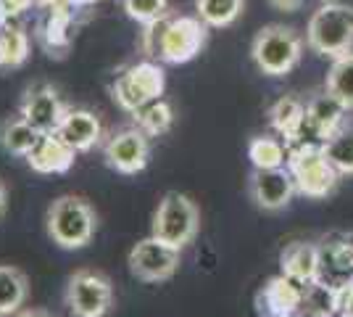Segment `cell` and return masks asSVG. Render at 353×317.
<instances>
[{"label":"cell","mask_w":353,"mask_h":317,"mask_svg":"<svg viewBox=\"0 0 353 317\" xmlns=\"http://www.w3.org/2000/svg\"><path fill=\"white\" fill-rule=\"evenodd\" d=\"M288 317H314V315H309V312H303V309H298V312H293V315H288Z\"/></svg>","instance_id":"37"},{"label":"cell","mask_w":353,"mask_h":317,"mask_svg":"<svg viewBox=\"0 0 353 317\" xmlns=\"http://www.w3.org/2000/svg\"><path fill=\"white\" fill-rule=\"evenodd\" d=\"M66 307L74 317H105L114 307V286L101 270H74L66 283Z\"/></svg>","instance_id":"8"},{"label":"cell","mask_w":353,"mask_h":317,"mask_svg":"<svg viewBox=\"0 0 353 317\" xmlns=\"http://www.w3.org/2000/svg\"><path fill=\"white\" fill-rule=\"evenodd\" d=\"M285 166L293 175L295 191L306 198H327L340 182L338 169L330 164L322 143L316 140H303L298 146H290Z\"/></svg>","instance_id":"4"},{"label":"cell","mask_w":353,"mask_h":317,"mask_svg":"<svg viewBox=\"0 0 353 317\" xmlns=\"http://www.w3.org/2000/svg\"><path fill=\"white\" fill-rule=\"evenodd\" d=\"M345 114L348 108L335 95L327 90L314 93L306 104V135H311L316 143H327L340 130H345Z\"/></svg>","instance_id":"14"},{"label":"cell","mask_w":353,"mask_h":317,"mask_svg":"<svg viewBox=\"0 0 353 317\" xmlns=\"http://www.w3.org/2000/svg\"><path fill=\"white\" fill-rule=\"evenodd\" d=\"M63 6H53L50 8V14H48V19H45L43 24V32H40V40L50 50V56H53V50H66L69 48V24H72V16L66 14Z\"/></svg>","instance_id":"26"},{"label":"cell","mask_w":353,"mask_h":317,"mask_svg":"<svg viewBox=\"0 0 353 317\" xmlns=\"http://www.w3.org/2000/svg\"><path fill=\"white\" fill-rule=\"evenodd\" d=\"M332 317H343V315H332Z\"/></svg>","instance_id":"39"},{"label":"cell","mask_w":353,"mask_h":317,"mask_svg":"<svg viewBox=\"0 0 353 317\" xmlns=\"http://www.w3.org/2000/svg\"><path fill=\"white\" fill-rule=\"evenodd\" d=\"M14 317H53V315L45 312V309H37V307H30V309H19Z\"/></svg>","instance_id":"33"},{"label":"cell","mask_w":353,"mask_h":317,"mask_svg":"<svg viewBox=\"0 0 353 317\" xmlns=\"http://www.w3.org/2000/svg\"><path fill=\"white\" fill-rule=\"evenodd\" d=\"M163 90H166V75L156 61H137L121 69L111 82V98L127 114L137 111L148 101L163 98Z\"/></svg>","instance_id":"7"},{"label":"cell","mask_w":353,"mask_h":317,"mask_svg":"<svg viewBox=\"0 0 353 317\" xmlns=\"http://www.w3.org/2000/svg\"><path fill=\"white\" fill-rule=\"evenodd\" d=\"M127 267L132 272V278L143 283H163L174 278V272L179 270V249L148 236L130 249Z\"/></svg>","instance_id":"9"},{"label":"cell","mask_w":353,"mask_h":317,"mask_svg":"<svg viewBox=\"0 0 353 317\" xmlns=\"http://www.w3.org/2000/svg\"><path fill=\"white\" fill-rule=\"evenodd\" d=\"M316 254H319V246L309 241H293L282 249L280 254V267L282 275L293 278L295 283L301 286H309L316 278Z\"/></svg>","instance_id":"19"},{"label":"cell","mask_w":353,"mask_h":317,"mask_svg":"<svg viewBox=\"0 0 353 317\" xmlns=\"http://www.w3.org/2000/svg\"><path fill=\"white\" fill-rule=\"evenodd\" d=\"M316 254V278L314 283L324 288H338L353 283V246L348 241H322Z\"/></svg>","instance_id":"13"},{"label":"cell","mask_w":353,"mask_h":317,"mask_svg":"<svg viewBox=\"0 0 353 317\" xmlns=\"http://www.w3.org/2000/svg\"><path fill=\"white\" fill-rule=\"evenodd\" d=\"M130 117H132L134 127L143 130L148 137H161L174 124V108L166 98H156V101H148L145 106H140Z\"/></svg>","instance_id":"22"},{"label":"cell","mask_w":353,"mask_h":317,"mask_svg":"<svg viewBox=\"0 0 353 317\" xmlns=\"http://www.w3.org/2000/svg\"><path fill=\"white\" fill-rule=\"evenodd\" d=\"M30 56V37L19 27L0 30V66H21Z\"/></svg>","instance_id":"28"},{"label":"cell","mask_w":353,"mask_h":317,"mask_svg":"<svg viewBox=\"0 0 353 317\" xmlns=\"http://www.w3.org/2000/svg\"><path fill=\"white\" fill-rule=\"evenodd\" d=\"M295 191V180L288 166H274V169H253L250 175V198L259 209L280 211L285 209Z\"/></svg>","instance_id":"12"},{"label":"cell","mask_w":353,"mask_h":317,"mask_svg":"<svg viewBox=\"0 0 353 317\" xmlns=\"http://www.w3.org/2000/svg\"><path fill=\"white\" fill-rule=\"evenodd\" d=\"M245 8V0H195V14L203 19L206 27H230L235 24Z\"/></svg>","instance_id":"25"},{"label":"cell","mask_w":353,"mask_h":317,"mask_svg":"<svg viewBox=\"0 0 353 317\" xmlns=\"http://www.w3.org/2000/svg\"><path fill=\"white\" fill-rule=\"evenodd\" d=\"M248 159L253 169H274L288 162V146L282 137L256 135L248 140Z\"/></svg>","instance_id":"24"},{"label":"cell","mask_w":353,"mask_h":317,"mask_svg":"<svg viewBox=\"0 0 353 317\" xmlns=\"http://www.w3.org/2000/svg\"><path fill=\"white\" fill-rule=\"evenodd\" d=\"M103 159L119 175H137L150 162V137L137 127H124L103 143Z\"/></svg>","instance_id":"10"},{"label":"cell","mask_w":353,"mask_h":317,"mask_svg":"<svg viewBox=\"0 0 353 317\" xmlns=\"http://www.w3.org/2000/svg\"><path fill=\"white\" fill-rule=\"evenodd\" d=\"M201 230V209L188 193L169 191L163 193L159 206L153 211V222H150V236L159 241L169 243L174 249H185L195 241Z\"/></svg>","instance_id":"6"},{"label":"cell","mask_w":353,"mask_h":317,"mask_svg":"<svg viewBox=\"0 0 353 317\" xmlns=\"http://www.w3.org/2000/svg\"><path fill=\"white\" fill-rule=\"evenodd\" d=\"M30 296L27 275L14 265H0V317L16 315Z\"/></svg>","instance_id":"21"},{"label":"cell","mask_w":353,"mask_h":317,"mask_svg":"<svg viewBox=\"0 0 353 317\" xmlns=\"http://www.w3.org/2000/svg\"><path fill=\"white\" fill-rule=\"evenodd\" d=\"M332 294H335V315L353 317V283L338 288Z\"/></svg>","instance_id":"30"},{"label":"cell","mask_w":353,"mask_h":317,"mask_svg":"<svg viewBox=\"0 0 353 317\" xmlns=\"http://www.w3.org/2000/svg\"><path fill=\"white\" fill-rule=\"evenodd\" d=\"M6 206H8V188H6V182L0 180V217L6 214Z\"/></svg>","instance_id":"35"},{"label":"cell","mask_w":353,"mask_h":317,"mask_svg":"<svg viewBox=\"0 0 353 317\" xmlns=\"http://www.w3.org/2000/svg\"><path fill=\"white\" fill-rule=\"evenodd\" d=\"M250 59L266 77L290 75L303 59V37L285 24H269L253 37Z\"/></svg>","instance_id":"5"},{"label":"cell","mask_w":353,"mask_h":317,"mask_svg":"<svg viewBox=\"0 0 353 317\" xmlns=\"http://www.w3.org/2000/svg\"><path fill=\"white\" fill-rule=\"evenodd\" d=\"M124 11L130 14V19L148 27L169 14V0H124Z\"/></svg>","instance_id":"29"},{"label":"cell","mask_w":353,"mask_h":317,"mask_svg":"<svg viewBox=\"0 0 353 317\" xmlns=\"http://www.w3.org/2000/svg\"><path fill=\"white\" fill-rule=\"evenodd\" d=\"M77 153L92 151L101 140H103V124L98 119V114H92L88 108H72L66 111V117L56 130Z\"/></svg>","instance_id":"17"},{"label":"cell","mask_w":353,"mask_h":317,"mask_svg":"<svg viewBox=\"0 0 353 317\" xmlns=\"http://www.w3.org/2000/svg\"><path fill=\"white\" fill-rule=\"evenodd\" d=\"M8 21H11V11H8L6 0H0V30H6V27H8Z\"/></svg>","instance_id":"34"},{"label":"cell","mask_w":353,"mask_h":317,"mask_svg":"<svg viewBox=\"0 0 353 317\" xmlns=\"http://www.w3.org/2000/svg\"><path fill=\"white\" fill-rule=\"evenodd\" d=\"M306 46L330 61L353 53V6L338 0L322 3L306 24Z\"/></svg>","instance_id":"3"},{"label":"cell","mask_w":353,"mask_h":317,"mask_svg":"<svg viewBox=\"0 0 353 317\" xmlns=\"http://www.w3.org/2000/svg\"><path fill=\"white\" fill-rule=\"evenodd\" d=\"M45 230H48V238L59 249L79 251L98 233V211L88 198L63 193L50 201L45 214Z\"/></svg>","instance_id":"2"},{"label":"cell","mask_w":353,"mask_h":317,"mask_svg":"<svg viewBox=\"0 0 353 317\" xmlns=\"http://www.w3.org/2000/svg\"><path fill=\"white\" fill-rule=\"evenodd\" d=\"M74 162H77V151L59 133H45L27 156V164L37 175H66Z\"/></svg>","instance_id":"16"},{"label":"cell","mask_w":353,"mask_h":317,"mask_svg":"<svg viewBox=\"0 0 353 317\" xmlns=\"http://www.w3.org/2000/svg\"><path fill=\"white\" fill-rule=\"evenodd\" d=\"M306 286L295 283L288 275H274L256 296V307L264 317H288L303 307Z\"/></svg>","instance_id":"15"},{"label":"cell","mask_w":353,"mask_h":317,"mask_svg":"<svg viewBox=\"0 0 353 317\" xmlns=\"http://www.w3.org/2000/svg\"><path fill=\"white\" fill-rule=\"evenodd\" d=\"M319 3H330V0H319Z\"/></svg>","instance_id":"38"},{"label":"cell","mask_w":353,"mask_h":317,"mask_svg":"<svg viewBox=\"0 0 353 317\" xmlns=\"http://www.w3.org/2000/svg\"><path fill=\"white\" fill-rule=\"evenodd\" d=\"M32 0H6V6H8V11L11 16H19L21 11H27V6H30Z\"/></svg>","instance_id":"32"},{"label":"cell","mask_w":353,"mask_h":317,"mask_svg":"<svg viewBox=\"0 0 353 317\" xmlns=\"http://www.w3.org/2000/svg\"><path fill=\"white\" fill-rule=\"evenodd\" d=\"M69 8H82V6H92L95 0H63Z\"/></svg>","instance_id":"36"},{"label":"cell","mask_w":353,"mask_h":317,"mask_svg":"<svg viewBox=\"0 0 353 317\" xmlns=\"http://www.w3.org/2000/svg\"><path fill=\"white\" fill-rule=\"evenodd\" d=\"M69 106L61 101L59 90L53 85H37L24 93L21 104H19V114L30 122L34 130L40 133H56L61 122L66 117Z\"/></svg>","instance_id":"11"},{"label":"cell","mask_w":353,"mask_h":317,"mask_svg":"<svg viewBox=\"0 0 353 317\" xmlns=\"http://www.w3.org/2000/svg\"><path fill=\"white\" fill-rule=\"evenodd\" d=\"M269 124L285 140L288 148L303 143L306 140V104L298 101L295 95H282L269 108Z\"/></svg>","instance_id":"18"},{"label":"cell","mask_w":353,"mask_h":317,"mask_svg":"<svg viewBox=\"0 0 353 317\" xmlns=\"http://www.w3.org/2000/svg\"><path fill=\"white\" fill-rule=\"evenodd\" d=\"M324 90L335 95L348 111L353 108V53L338 56L330 64V72L324 79Z\"/></svg>","instance_id":"23"},{"label":"cell","mask_w":353,"mask_h":317,"mask_svg":"<svg viewBox=\"0 0 353 317\" xmlns=\"http://www.w3.org/2000/svg\"><path fill=\"white\" fill-rule=\"evenodd\" d=\"M208 40V27L201 16H172L148 24L143 32V50L163 64H188Z\"/></svg>","instance_id":"1"},{"label":"cell","mask_w":353,"mask_h":317,"mask_svg":"<svg viewBox=\"0 0 353 317\" xmlns=\"http://www.w3.org/2000/svg\"><path fill=\"white\" fill-rule=\"evenodd\" d=\"M40 137H43V133L34 130L21 114L8 117L0 124V148L6 153H11V156H19V159H27Z\"/></svg>","instance_id":"20"},{"label":"cell","mask_w":353,"mask_h":317,"mask_svg":"<svg viewBox=\"0 0 353 317\" xmlns=\"http://www.w3.org/2000/svg\"><path fill=\"white\" fill-rule=\"evenodd\" d=\"M324 153L330 159V164L338 169L340 177L345 175H353V130L345 127L340 130L335 137H330L327 143H322Z\"/></svg>","instance_id":"27"},{"label":"cell","mask_w":353,"mask_h":317,"mask_svg":"<svg viewBox=\"0 0 353 317\" xmlns=\"http://www.w3.org/2000/svg\"><path fill=\"white\" fill-rule=\"evenodd\" d=\"M306 0H269V6H274L277 11H285V14H293L303 6Z\"/></svg>","instance_id":"31"}]
</instances>
